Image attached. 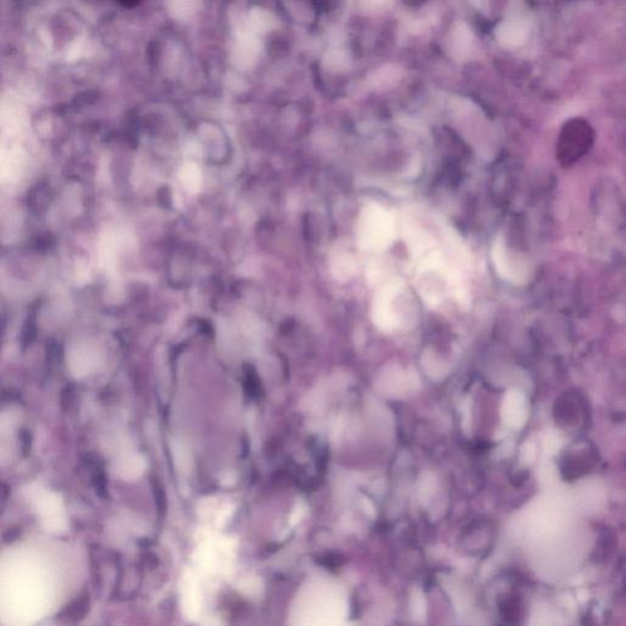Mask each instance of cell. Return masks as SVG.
Segmentation results:
<instances>
[{"label":"cell","mask_w":626,"mask_h":626,"mask_svg":"<svg viewBox=\"0 0 626 626\" xmlns=\"http://www.w3.org/2000/svg\"><path fill=\"white\" fill-rule=\"evenodd\" d=\"M90 609V596L81 594L65 607L57 616L60 625L70 626L80 623Z\"/></svg>","instance_id":"1"},{"label":"cell","mask_w":626,"mask_h":626,"mask_svg":"<svg viewBox=\"0 0 626 626\" xmlns=\"http://www.w3.org/2000/svg\"><path fill=\"white\" fill-rule=\"evenodd\" d=\"M500 613L505 623L510 626H519L521 618L524 616V610L519 598L510 596L500 605Z\"/></svg>","instance_id":"2"}]
</instances>
